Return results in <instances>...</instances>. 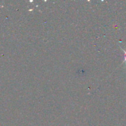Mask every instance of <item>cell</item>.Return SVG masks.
Returning <instances> with one entry per match:
<instances>
[{
  "mask_svg": "<svg viewBox=\"0 0 126 126\" xmlns=\"http://www.w3.org/2000/svg\"><path fill=\"white\" fill-rule=\"evenodd\" d=\"M124 61H125L126 62V56L125 57V59H124Z\"/></svg>",
  "mask_w": 126,
  "mask_h": 126,
  "instance_id": "1",
  "label": "cell"
}]
</instances>
